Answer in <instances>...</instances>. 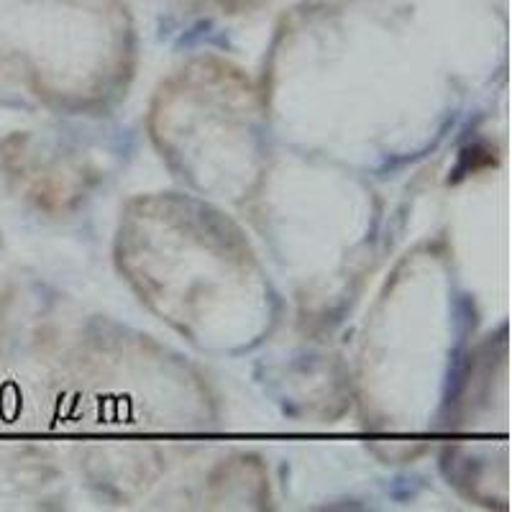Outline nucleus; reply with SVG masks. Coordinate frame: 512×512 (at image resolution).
I'll return each mask as SVG.
<instances>
[]
</instances>
